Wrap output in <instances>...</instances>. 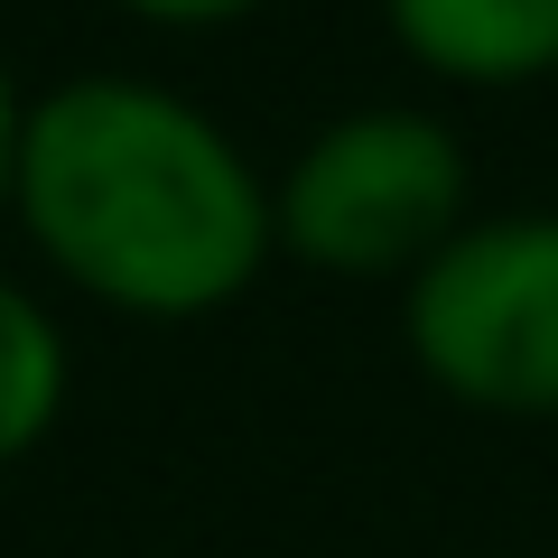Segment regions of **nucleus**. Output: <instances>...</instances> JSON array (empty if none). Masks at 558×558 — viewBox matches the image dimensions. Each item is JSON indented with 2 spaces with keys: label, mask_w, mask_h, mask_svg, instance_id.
Wrapping results in <instances>:
<instances>
[{
  "label": "nucleus",
  "mask_w": 558,
  "mask_h": 558,
  "mask_svg": "<svg viewBox=\"0 0 558 558\" xmlns=\"http://www.w3.org/2000/svg\"><path fill=\"white\" fill-rule=\"evenodd\" d=\"M10 215L65 289L121 317H215L270 270V178L205 102L149 75H65L28 94Z\"/></svg>",
  "instance_id": "1"
},
{
  "label": "nucleus",
  "mask_w": 558,
  "mask_h": 558,
  "mask_svg": "<svg viewBox=\"0 0 558 558\" xmlns=\"http://www.w3.org/2000/svg\"><path fill=\"white\" fill-rule=\"evenodd\" d=\"M475 223V149L438 112H344L270 178V242L326 279L410 289Z\"/></svg>",
  "instance_id": "2"
},
{
  "label": "nucleus",
  "mask_w": 558,
  "mask_h": 558,
  "mask_svg": "<svg viewBox=\"0 0 558 558\" xmlns=\"http://www.w3.org/2000/svg\"><path fill=\"white\" fill-rule=\"evenodd\" d=\"M400 336L457 410L558 428V215H475L400 289Z\"/></svg>",
  "instance_id": "3"
},
{
  "label": "nucleus",
  "mask_w": 558,
  "mask_h": 558,
  "mask_svg": "<svg viewBox=\"0 0 558 558\" xmlns=\"http://www.w3.org/2000/svg\"><path fill=\"white\" fill-rule=\"evenodd\" d=\"M400 57L438 84L512 94L558 75V0H381Z\"/></svg>",
  "instance_id": "4"
},
{
  "label": "nucleus",
  "mask_w": 558,
  "mask_h": 558,
  "mask_svg": "<svg viewBox=\"0 0 558 558\" xmlns=\"http://www.w3.org/2000/svg\"><path fill=\"white\" fill-rule=\"evenodd\" d=\"M65 381H75V363H65L57 317L28 299L20 279H0V465H20L57 428Z\"/></svg>",
  "instance_id": "5"
},
{
  "label": "nucleus",
  "mask_w": 558,
  "mask_h": 558,
  "mask_svg": "<svg viewBox=\"0 0 558 558\" xmlns=\"http://www.w3.org/2000/svg\"><path fill=\"white\" fill-rule=\"evenodd\" d=\"M121 10L149 20V28H233L252 10H270V0H121Z\"/></svg>",
  "instance_id": "6"
},
{
  "label": "nucleus",
  "mask_w": 558,
  "mask_h": 558,
  "mask_svg": "<svg viewBox=\"0 0 558 558\" xmlns=\"http://www.w3.org/2000/svg\"><path fill=\"white\" fill-rule=\"evenodd\" d=\"M20 121H28V94L0 65V215H10V186H20Z\"/></svg>",
  "instance_id": "7"
}]
</instances>
